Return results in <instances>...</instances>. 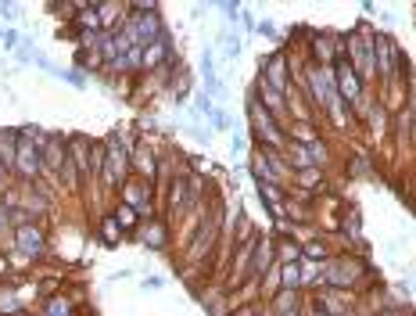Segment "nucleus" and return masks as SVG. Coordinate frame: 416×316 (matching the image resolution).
<instances>
[{
    "label": "nucleus",
    "instance_id": "obj_1",
    "mask_svg": "<svg viewBox=\"0 0 416 316\" xmlns=\"http://www.w3.org/2000/svg\"><path fill=\"white\" fill-rule=\"evenodd\" d=\"M15 173L26 180V184H33L40 173H43V151L36 147V140L33 137H26V133H18V154H15Z\"/></svg>",
    "mask_w": 416,
    "mask_h": 316
},
{
    "label": "nucleus",
    "instance_id": "obj_2",
    "mask_svg": "<svg viewBox=\"0 0 416 316\" xmlns=\"http://www.w3.org/2000/svg\"><path fill=\"white\" fill-rule=\"evenodd\" d=\"M363 273V262H352L348 255H337V259H327V270H323V284L334 288V291H344L348 284H355Z\"/></svg>",
    "mask_w": 416,
    "mask_h": 316
},
{
    "label": "nucleus",
    "instance_id": "obj_3",
    "mask_svg": "<svg viewBox=\"0 0 416 316\" xmlns=\"http://www.w3.org/2000/svg\"><path fill=\"white\" fill-rule=\"evenodd\" d=\"M259 76H262L276 94H283V97L294 90V86H291V79H287V50H283V47H276L273 55H266V58H262V72H259Z\"/></svg>",
    "mask_w": 416,
    "mask_h": 316
},
{
    "label": "nucleus",
    "instance_id": "obj_4",
    "mask_svg": "<svg viewBox=\"0 0 416 316\" xmlns=\"http://www.w3.org/2000/svg\"><path fill=\"white\" fill-rule=\"evenodd\" d=\"M334 79H337L341 101L348 104V108H355V104L363 101V79H359V72H355L348 62H334Z\"/></svg>",
    "mask_w": 416,
    "mask_h": 316
},
{
    "label": "nucleus",
    "instance_id": "obj_5",
    "mask_svg": "<svg viewBox=\"0 0 416 316\" xmlns=\"http://www.w3.org/2000/svg\"><path fill=\"white\" fill-rule=\"evenodd\" d=\"M15 248L26 255V259H43L47 255V237H43V230L40 227H18L15 230Z\"/></svg>",
    "mask_w": 416,
    "mask_h": 316
},
{
    "label": "nucleus",
    "instance_id": "obj_6",
    "mask_svg": "<svg viewBox=\"0 0 416 316\" xmlns=\"http://www.w3.org/2000/svg\"><path fill=\"white\" fill-rule=\"evenodd\" d=\"M40 151H43V173H62L69 158V140H62L57 133H47V144Z\"/></svg>",
    "mask_w": 416,
    "mask_h": 316
},
{
    "label": "nucleus",
    "instance_id": "obj_7",
    "mask_svg": "<svg viewBox=\"0 0 416 316\" xmlns=\"http://www.w3.org/2000/svg\"><path fill=\"white\" fill-rule=\"evenodd\" d=\"M123 194H126V205L130 208H137L140 216H147L151 220V187L137 176V180H130L126 187H123Z\"/></svg>",
    "mask_w": 416,
    "mask_h": 316
},
{
    "label": "nucleus",
    "instance_id": "obj_8",
    "mask_svg": "<svg viewBox=\"0 0 416 316\" xmlns=\"http://www.w3.org/2000/svg\"><path fill=\"white\" fill-rule=\"evenodd\" d=\"M140 234H144V248H151V252H162V248L169 244V223H165V220H158V216L144 220Z\"/></svg>",
    "mask_w": 416,
    "mask_h": 316
},
{
    "label": "nucleus",
    "instance_id": "obj_9",
    "mask_svg": "<svg viewBox=\"0 0 416 316\" xmlns=\"http://www.w3.org/2000/svg\"><path fill=\"white\" fill-rule=\"evenodd\" d=\"M15 154H18V130H0V166L15 173Z\"/></svg>",
    "mask_w": 416,
    "mask_h": 316
},
{
    "label": "nucleus",
    "instance_id": "obj_10",
    "mask_svg": "<svg viewBox=\"0 0 416 316\" xmlns=\"http://www.w3.org/2000/svg\"><path fill=\"white\" fill-rule=\"evenodd\" d=\"M133 169L140 173V180L147 184V180H154V173H158V158H154V151H147V147H133Z\"/></svg>",
    "mask_w": 416,
    "mask_h": 316
},
{
    "label": "nucleus",
    "instance_id": "obj_11",
    "mask_svg": "<svg viewBox=\"0 0 416 316\" xmlns=\"http://www.w3.org/2000/svg\"><path fill=\"white\" fill-rule=\"evenodd\" d=\"M219 43H223V58H226V62H237V58L244 55V40H241V33L230 29V26L219 33Z\"/></svg>",
    "mask_w": 416,
    "mask_h": 316
},
{
    "label": "nucleus",
    "instance_id": "obj_12",
    "mask_svg": "<svg viewBox=\"0 0 416 316\" xmlns=\"http://www.w3.org/2000/svg\"><path fill=\"white\" fill-rule=\"evenodd\" d=\"M302 309V291H276L273 295V312L287 316V312H298Z\"/></svg>",
    "mask_w": 416,
    "mask_h": 316
},
{
    "label": "nucleus",
    "instance_id": "obj_13",
    "mask_svg": "<svg viewBox=\"0 0 416 316\" xmlns=\"http://www.w3.org/2000/svg\"><path fill=\"white\" fill-rule=\"evenodd\" d=\"M97 18H101V29L111 33L115 22H126V4H97Z\"/></svg>",
    "mask_w": 416,
    "mask_h": 316
},
{
    "label": "nucleus",
    "instance_id": "obj_14",
    "mask_svg": "<svg viewBox=\"0 0 416 316\" xmlns=\"http://www.w3.org/2000/svg\"><path fill=\"white\" fill-rule=\"evenodd\" d=\"M283 151L291 154V166H294V169H316V166H313V154H309L305 144H298V140L287 137V147H283Z\"/></svg>",
    "mask_w": 416,
    "mask_h": 316
},
{
    "label": "nucleus",
    "instance_id": "obj_15",
    "mask_svg": "<svg viewBox=\"0 0 416 316\" xmlns=\"http://www.w3.org/2000/svg\"><path fill=\"white\" fill-rule=\"evenodd\" d=\"M76 69H79V72H97V69H104L101 50H86V47H79V50H76Z\"/></svg>",
    "mask_w": 416,
    "mask_h": 316
},
{
    "label": "nucleus",
    "instance_id": "obj_16",
    "mask_svg": "<svg viewBox=\"0 0 416 316\" xmlns=\"http://www.w3.org/2000/svg\"><path fill=\"white\" fill-rule=\"evenodd\" d=\"M22 316L26 312V302H18L15 288H0V316Z\"/></svg>",
    "mask_w": 416,
    "mask_h": 316
},
{
    "label": "nucleus",
    "instance_id": "obj_17",
    "mask_svg": "<svg viewBox=\"0 0 416 316\" xmlns=\"http://www.w3.org/2000/svg\"><path fill=\"white\" fill-rule=\"evenodd\" d=\"M101 237H104V248L123 244V227L115 223V216H101Z\"/></svg>",
    "mask_w": 416,
    "mask_h": 316
},
{
    "label": "nucleus",
    "instance_id": "obj_18",
    "mask_svg": "<svg viewBox=\"0 0 416 316\" xmlns=\"http://www.w3.org/2000/svg\"><path fill=\"white\" fill-rule=\"evenodd\" d=\"M43 316H72V302L65 295H54L43 302Z\"/></svg>",
    "mask_w": 416,
    "mask_h": 316
},
{
    "label": "nucleus",
    "instance_id": "obj_19",
    "mask_svg": "<svg viewBox=\"0 0 416 316\" xmlns=\"http://www.w3.org/2000/svg\"><path fill=\"white\" fill-rule=\"evenodd\" d=\"M111 216H115V223L123 227V234H126V230H133V227H137V216H140V213H137V208H130V205L123 201V205H118Z\"/></svg>",
    "mask_w": 416,
    "mask_h": 316
},
{
    "label": "nucleus",
    "instance_id": "obj_20",
    "mask_svg": "<svg viewBox=\"0 0 416 316\" xmlns=\"http://www.w3.org/2000/svg\"><path fill=\"white\" fill-rule=\"evenodd\" d=\"M57 79H62V83H69V86H76V90H86V86H90V76H86V72H79L76 65H72V69H65V65H62V72H57Z\"/></svg>",
    "mask_w": 416,
    "mask_h": 316
},
{
    "label": "nucleus",
    "instance_id": "obj_21",
    "mask_svg": "<svg viewBox=\"0 0 416 316\" xmlns=\"http://www.w3.org/2000/svg\"><path fill=\"white\" fill-rule=\"evenodd\" d=\"M219 11H223V18H226V26L233 29L237 22H241V11H244V4H237V0H223V4H215Z\"/></svg>",
    "mask_w": 416,
    "mask_h": 316
},
{
    "label": "nucleus",
    "instance_id": "obj_22",
    "mask_svg": "<svg viewBox=\"0 0 416 316\" xmlns=\"http://www.w3.org/2000/svg\"><path fill=\"white\" fill-rule=\"evenodd\" d=\"M0 47H4V50H11V55H15V50L22 47V33H18L15 26H4V33H0Z\"/></svg>",
    "mask_w": 416,
    "mask_h": 316
},
{
    "label": "nucleus",
    "instance_id": "obj_23",
    "mask_svg": "<svg viewBox=\"0 0 416 316\" xmlns=\"http://www.w3.org/2000/svg\"><path fill=\"white\" fill-rule=\"evenodd\" d=\"M205 119H208V130H230V126H233L230 112H223V108H212Z\"/></svg>",
    "mask_w": 416,
    "mask_h": 316
},
{
    "label": "nucleus",
    "instance_id": "obj_24",
    "mask_svg": "<svg viewBox=\"0 0 416 316\" xmlns=\"http://www.w3.org/2000/svg\"><path fill=\"white\" fill-rule=\"evenodd\" d=\"M302 255H305L309 262H320V259L327 262V259H330V255H327V244H323V241H309V244L302 248Z\"/></svg>",
    "mask_w": 416,
    "mask_h": 316
},
{
    "label": "nucleus",
    "instance_id": "obj_25",
    "mask_svg": "<svg viewBox=\"0 0 416 316\" xmlns=\"http://www.w3.org/2000/svg\"><path fill=\"white\" fill-rule=\"evenodd\" d=\"M223 302H226V298H223V295H215V291H212V295H201V305H205V312H212V316H226Z\"/></svg>",
    "mask_w": 416,
    "mask_h": 316
},
{
    "label": "nucleus",
    "instance_id": "obj_26",
    "mask_svg": "<svg viewBox=\"0 0 416 316\" xmlns=\"http://www.w3.org/2000/svg\"><path fill=\"white\" fill-rule=\"evenodd\" d=\"M248 147H252L248 133H244V130H237V133H233V140H230V151H233V158H241V154H248Z\"/></svg>",
    "mask_w": 416,
    "mask_h": 316
},
{
    "label": "nucleus",
    "instance_id": "obj_27",
    "mask_svg": "<svg viewBox=\"0 0 416 316\" xmlns=\"http://www.w3.org/2000/svg\"><path fill=\"white\" fill-rule=\"evenodd\" d=\"M309 154H313V166H316V169H323V166H327V158H330V151H327V144H323V140L309 144Z\"/></svg>",
    "mask_w": 416,
    "mask_h": 316
},
{
    "label": "nucleus",
    "instance_id": "obj_28",
    "mask_svg": "<svg viewBox=\"0 0 416 316\" xmlns=\"http://www.w3.org/2000/svg\"><path fill=\"white\" fill-rule=\"evenodd\" d=\"M22 18V8L18 4H8V0H4V4H0V22H4V26H15Z\"/></svg>",
    "mask_w": 416,
    "mask_h": 316
},
{
    "label": "nucleus",
    "instance_id": "obj_29",
    "mask_svg": "<svg viewBox=\"0 0 416 316\" xmlns=\"http://www.w3.org/2000/svg\"><path fill=\"white\" fill-rule=\"evenodd\" d=\"M198 72H201V76L215 72V55H212V47H205V50H201V62H198Z\"/></svg>",
    "mask_w": 416,
    "mask_h": 316
},
{
    "label": "nucleus",
    "instance_id": "obj_30",
    "mask_svg": "<svg viewBox=\"0 0 416 316\" xmlns=\"http://www.w3.org/2000/svg\"><path fill=\"white\" fill-rule=\"evenodd\" d=\"M255 33H259V36H269V40H280V36H276V22H273V18L255 22Z\"/></svg>",
    "mask_w": 416,
    "mask_h": 316
},
{
    "label": "nucleus",
    "instance_id": "obj_31",
    "mask_svg": "<svg viewBox=\"0 0 416 316\" xmlns=\"http://www.w3.org/2000/svg\"><path fill=\"white\" fill-rule=\"evenodd\" d=\"M344 234H352L355 241H359V244H363V237H359V216H355V213H352V216L344 220Z\"/></svg>",
    "mask_w": 416,
    "mask_h": 316
},
{
    "label": "nucleus",
    "instance_id": "obj_32",
    "mask_svg": "<svg viewBox=\"0 0 416 316\" xmlns=\"http://www.w3.org/2000/svg\"><path fill=\"white\" fill-rule=\"evenodd\" d=\"M140 288H144V291H162V288H165V281H162V277H144V281H140Z\"/></svg>",
    "mask_w": 416,
    "mask_h": 316
},
{
    "label": "nucleus",
    "instance_id": "obj_33",
    "mask_svg": "<svg viewBox=\"0 0 416 316\" xmlns=\"http://www.w3.org/2000/svg\"><path fill=\"white\" fill-rule=\"evenodd\" d=\"M241 26H244V33H255V18H252V11H248V8L241 11Z\"/></svg>",
    "mask_w": 416,
    "mask_h": 316
},
{
    "label": "nucleus",
    "instance_id": "obj_34",
    "mask_svg": "<svg viewBox=\"0 0 416 316\" xmlns=\"http://www.w3.org/2000/svg\"><path fill=\"white\" fill-rule=\"evenodd\" d=\"M316 180H320V169H302V184L305 187H313Z\"/></svg>",
    "mask_w": 416,
    "mask_h": 316
},
{
    "label": "nucleus",
    "instance_id": "obj_35",
    "mask_svg": "<svg viewBox=\"0 0 416 316\" xmlns=\"http://www.w3.org/2000/svg\"><path fill=\"white\" fill-rule=\"evenodd\" d=\"M377 18H381L384 26H395V15H391L388 8H377Z\"/></svg>",
    "mask_w": 416,
    "mask_h": 316
},
{
    "label": "nucleus",
    "instance_id": "obj_36",
    "mask_svg": "<svg viewBox=\"0 0 416 316\" xmlns=\"http://www.w3.org/2000/svg\"><path fill=\"white\" fill-rule=\"evenodd\" d=\"M373 316H412L409 309H384V312H373Z\"/></svg>",
    "mask_w": 416,
    "mask_h": 316
},
{
    "label": "nucleus",
    "instance_id": "obj_37",
    "mask_svg": "<svg viewBox=\"0 0 416 316\" xmlns=\"http://www.w3.org/2000/svg\"><path fill=\"white\" fill-rule=\"evenodd\" d=\"M305 312H309V316H327V312H323V309H320V305H316V302H313V305H309V309H305Z\"/></svg>",
    "mask_w": 416,
    "mask_h": 316
}]
</instances>
